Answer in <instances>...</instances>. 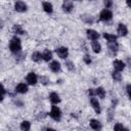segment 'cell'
Masks as SVG:
<instances>
[{
    "label": "cell",
    "instance_id": "obj_1",
    "mask_svg": "<svg viewBox=\"0 0 131 131\" xmlns=\"http://www.w3.org/2000/svg\"><path fill=\"white\" fill-rule=\"evenodd\" d=\"M9 50L14 54L21 51V42L18 37L14 36L11 38V40L9 41Z\"/></svg>",
    "mask_w": 131,
    "mask_h": 131
},
{
    "label": "cell",
    "instance_id": "obj_2",
    "mask_svg": "<svg viewBox=\"0 0 131 131\" xmlns=\"http://www.w3.org/2000/svg\"><path fill=\"white\" fill-rule=\"evenodd\" d=\"M49 116L54 121H57V122L60 121V119H61V111H60V108L58 106H56L55 104H53L51 106V111L49 113Z\"/></svg>",
    "mask_w": 131,
    "mask_h": 131
},
{
    "label": "cell",
    "instance_id": "obj_3",
    "mask_svg": "<svg viewBox=\"0 0 131 131\" xmlns=\"http://www.w3.org/2000/svg\"><path fill=\"white\" fill-rule=\"evenodd\" d=\"M112 18H113V12L110 9L105 8V9H103V10L100 11L99 19L101 21H110Z\"/></svg>",
    "mask_w": 131,
    "mask_h": 131
},
{
    "label": "cell",
    "instance_id": "obj_4",
    "mask_svg": "<svg viewBox=\"0 0 131 131\" xmlns=\"http://www.w3.org/2000/svg\"><path fill=\"white\" fill-rule=\"evenodd\" d=\"M55 52H56V54L58 55V57H60V58H62V59H66V58L68 57V55H69V50H68V48H67V47H63V46L56 48V49H55Z\"/></svg>",
    "mask_w": 131,
    "mask_h": 131
},
{
    "label": "cell",
    "instance_id": "obj_5",
    "mask_svg": "<svg viewBox=\"0 0 131 131\" xmlns=\"http://www.w3.org/2000/svg\"><path fill=\"white\" fill-rule=\"evenodd\" d=\"M26 81L29 85H35L38 82V77L34 72H30L26 77Z\"/></svg>",
    "mask_w": 131,
    "mask_h": 131
},
{
    "label": "cell",
    "instance_id": "obj_6",
    "mask_svg": "<svg viewBox=\"0 0 131 131\" xmlns=\"http://www.w3.org/2000/svg\"><path fill=\"white\" fill-rule=\"evenodd\" d=\"M61 7H62V10L66 13H71L74 9V5H73L72 0H63V3H62Z\"/></svg>",
    "mask_w": 131,
    "mask_h": 131
},
{
    "label": "cell",
    "instance_id": "obj_7",
    "mask_svg": "<svg viewBox=\"0 0 131 131\" xmlns=\"http://www.w3.org/2000/svg\"><path fill=\"white\" fill-rule=\"evenodd\" d=\"M90 103H91L94 112L96 114H100V104H99L98 99H96L94 96H92V97H90Z\"/></svg>",
    "mask_w": 131,
    "mask_h": 131
},
{
    "label": "cell",
    "instance_id": "obj_8",
    "mask_svg": "<svg viewBox=\"0 0 131 131\" xmlns=\"http://www.w3.org/2000/svg\"><path fill=\"white\" fill-rule=\"evenodd\" d=\"M14 9L17 12H25L27 10V4L23 1H16L14 3Z\"/></svg>",
    "mask_w": 131,
    "mask_h": 131
},
{
    "label": "cell",
    "instance_id": "obj_9",
    "mask_svg": "<svg viewBox=\"0 0 131 131\" xmlns=\"http://www.w3.org/2000/svg\"><path fill=\"white\" fill-rule=\"evenodd\" d=\"M86 33H87V37H88V39L91 40V41H96V40L99 38V34H98L95 30L88 29V30L86 31Z\"/></svg>",
    "mask_w": 131,
    "mask_h": 131
},
{
    "label": "cell",
    "instance_id": "obj_10",
    "mask_svg": "<svg viewBox=\"0 0 131 131\" xmlns=\"http://www.w3.org/2000/svg\"><path fill=\"white\" fill-rule=\"evenodd\" d=\"M113 67H114V69H115L116 71L122 72V71L125 69V62H123V61L120 60V59H115V60L113 61Z\"/></svg>",
    "mask_w": 131,
    "mask_h": 131
},
{
    "label": "cell",
    "instance_id": "obj_11",
    "mask_svg": "<svg viewBox=\"0 0 131 131\" xmlns=\"http://www.w3.org/2000/svg\"><path fill=\"white\" fill-rule=\"evenodd\" d=\"M28 85L25 84V83H18L15 87V92L17 93H20V94H25L28 92Z\"/></svg>",
    "mask_w": 131,
    "mask_h": 131
},
{
    "label": "cell",
    "instance_id": "obj_12",
    "mask_svg": "<svg viewBox=\"0 0 131 131\" xmlns=\"http://www.w3.org/2000/svg\"><path fill=\"white\" fill-rule=\"evenodd\" d=\"M60 68H61L60 62L57 61V60H52V61L50 62V64H49V69H50L51 72H53V73L59 72V71H60Z\"/></svg>",
    "mask_w": 131,
    "mask_h": 131
},
{
    "label": "cell",
    "instance_id": "obj_13",
    "mask_svg": "<svg viewBox=\"0 0 131 131\" xmlns=\"http://www.w3.org/2000/svg\"><path fill=\"white\" fill-rule=\"evenodd\" d=\"M117 32H118V34H119L120 36L124 37V36H126V35L128 34V29H127V27H126L124 24H119V25H118Z\"/></svg>",
    "mask_w": 131,
    "mask_h": 131
},
{
    "label": "cell",
    "instance_id": "obj_14",
    "mask_svg": "<svg viewBox=\"0 0 131 131\" xmlns=\"http://www.w3.org/2000/svg\"><path fill=\"white\" fill-rule=\"evenodd\" d=\"M49 100L53 103V104H57L60 102V97L56 92H51L49 94Z\"/></svg>",
    "mask_w": 131,
    "mask_h": 131
},
{
    "label": "cell",
    "instance_id": "obj_15",
    "mask_svg": "<svg viewBox=\"0 0 131 131\" xmlns=\"http://www.w3.org/2000/svg\"><path fill=\"white\" fill-rule=\"evenodd\" d=\"M89 125H90V127L93 130H99V129H101V124L96 119H91L90 122H89Z\"/></svg>",
    "mask_w": 131,
    "mask_h": 131
},
{
    "label": "cell",
    "instance_id": "obj_16",
    "mask_svg": "<svg viewBox=\"0 0 131 131\" xmlns=\"http://www.w3.org/2000/svg\"><path fill=\"white\" fill-rule=\"evenodd\" d=\"M107 48H108L110 52H112L113 54H115V53L118 51V49H119V45H118L117 41H116V42H108Z\"/></svg>",
    "mask_w": 131,
    "mask_h": 131
},
{
    "label": "cell",
    "instance_id": "obj_17",
    "mask_svg": "<svg viewBox=\"0 0 131 131\" xmlns=\"http://www.w3.org/2000/svg\"><path fill=\"white\" fill-rule=\"evenodd\" d=\"M42 7H43V10L47 13H52V11H53V6L50 2H43Z\"/></svg>",
    "mask_w": 131,
    "mask_h": 131
},
{
    "label": "cell",
    "instance_id": "obj_18",
    "mask_svg": "<svg viewBox=\"0 0 131 131\" xmlns=\"http://www.w3.org/2000/svg\"><path fill=\"white\" fill-rule=\"evenodd\" d=\"M103 38L107 41V42H116L118 37L114 34H110V33H103Z\"/></svg>",
    "mask_w": 131,
    "mask_h": 131
},
{
    "label": "cell",
    "instance_id": "obj_19",
    "mask_svg": "<svg viewBox=\"0 0 131 131\" xmlns=\"http://www.w3.org/2000/svg\"><path fill=\"white\" fill-rule=\"evenodd\" d=\"M91 48L95 53H99L101 51V45L98 41H92L91 43Z\"/></svg>",
    "mask_w": 131,
    "mask_h": 131
},
{
    "label": "cell",
    "instance_id": "obj_20",
    "mask_svg": "<svg viewBox=\"0 0 131 131\" xmlns=\"http://www.w3.org/2000/svg\"><path fill=\"white\" fill-rule=\"evenodd\" d=\"M41 59H43V55L41 52L39 51H35L32 53V60L35 61V62H39L41 61Z\"/></svg>",
    "mask_w": 131,
    "mask_h": 131
},
{
    "label": "cell",
    "instance_id": "obj_21",
    "mask_svg": "<svg viewBox=\"0 0 131 131\" xmlns=\"http://www.w3.org/2000/svg\"><path fill=\"white\" fill-rule=\"evenodd\" d=\"M42 55H43V59H44L45 61H49V60L52 59V52H51L50 50H48V49H45V50L43 51Z\"/></svg>",
    "mask_w": 131,
    "mask_h": 131
},
{
    "label": "cell",
    "instance_id": "obj_22",
    "mask_svg": "<svg viewBox=\"0 0 131 131\" xmlns=\"http://www.w3.org/2000/svg\"><path fill=\"white\" fill-rule=\"evenodd\" d=\"M12 31H13V33H15L17 35H24L25 34V31L20 25H14L12 28Z\"/></svg>",
    "mask_w": 131,
    "mask_h": 131
},
{
    "label": "cell",
    "instance_id": "obj_23",
    "mask_svg": "<svg viewBox=\"0 0 131 131\" xmlns=\"http://www.w3.org/2000/svg\"><path fill=\"white\" fill-rule=\"evenodd\" d=\"M95 91H96V95H97L99 98H104V97H105L106 92H105L104 88H102V87H98V88L95 89Z\"/></svg>",
    "mask_w": 131,
    "mask_h": 131
},
{
    "label": "cell",
    "instance_id": "obj_24",
    "mask_svg": "<svg viewBox=\"0 0 131 131\" xmlns=\"http://www.w3.org/2000/svg\"><path fill=\"white\" fill-rule=\"evenodd\" d=\"M112 78H113L116 82H120V81L122 80V75H121L120 72H118V71L115 70V71L112 73Z\"/></svg>",
    "mask_w": 131,
    "mask_h": 131
},
{
    "label": "cell",
    "instance_id": "obj_25",
    "mask_svg": "<svg viewBox=\"0 0 131 131\" xmlns=\"http://www.w3.org/2000/svg\"><path fill=\"white\" fill-rule=\"evenodd\" d=\"M30 128H31V123L29 121H23L20 123V129L23 131H28L30 130Z\"/></svg>",
    "mask_w": 131,
    "mask_h": 131
},
{
    "label": "cell",
    "instance_id": "obj_26",
    "mask_svg": "<svg viewBox=\"0 0 131 131\" xmlns=\"http://www.w3.org/2000/svg\"><path fill=\"white\" fill-rule=\"evenodd\" d=\"M82 16V19L85 21V23H87V24H92L93 21H94V19H93V17L91 16V15H86V14H84V15H81Z\"/></svg>",
    "mask_w": 131,
    "mask_h": 131
},
{
    "label": "cell",
    "instance_id": "obj_27",
    "mask_svg": "<svg viewBox=\"0 0 131 131\" xmlns=\"http://www.w3.org/2000/svg\"><path fill=\"white\" fill-rule=\"evenodd\" d=\"M25 54L24 53H21V51L20 52H18V53H15V60L17 61V62H19V61H21L23 59H25Z\"/></svg>",
    "mask_w": 131,
    "mask_h": 131
},
{
    "label": "cell",
    "instance_id": "obj_28",
    "mask_svg": "<svg viewBox=\"0 0 131 131\" xmlns=\"http://www.w3.org/2000/svg\"><path fill=\"white\" fill-rule=\"evenodd\" d=\"M83 60H84V62L86 63V64H90L91 63V56L89 55V54H85L84 55V57H83Z\"/></svg>",
    "mask_w": 131,
    "mask_h": 131
},
{
    "label": "cell",
    "instance_id": "obj_29",
    "mask_svg": "<svg viewBox=\"0 0 131 131\" xmlns=\"http://www.w3.org/2000/svg\"><path fill=\"white\" fill-rule=\"evenodd\" d=\"M66 67H67V69L68 70H70V71H74V69H75V66H74V63L72 62V61H66Z\"/></svg>",
    "mask_w": 131,
    "mask_h": 131
},
{
    "label": "cell",
    "instance_id": "obj_30",
    "mask_svg": "<svg viewBox=\"0 0 131 131\" xmlns=\"http://www.w3.org/2000/svg\"><path fill=\"white\" fill-rule=\"evenodd\" d=\"M104 6L106 8H111L113 6V0H104Z\"/></svg>",
    "mask_w": 131,
    "mask_h": 131
},
{
    "label": "cell",
    "instance_id": "obj_31",
    "mask_svg": "<svg viewBox=\"0 0 131 131\" xmlns=\"http://www.w3.org/2000/svg\"><path fill=\"white\" fill-rule=\"evenodd\" d=\"M114 129H115V130H124V129H125V127H124L122 124L118 123V124H116V125L114 126Z\"/></svg>",
    "mask_w": 131,
    "mask_h": 131
},
{
    "label": "cell",
    "instance_id": "obj_32",
    "mask_svg": "<svg viewBox=\"0 0 131 131\" xmlns=\"http://www.w3.org/2000/svg\"><path fill=\"white\" fill-rule=\"evenodd\" d=\"M126 92H127L129 98L131 99V84H128V85L126 86Z\"/></svg>",
    "mask_w": 131,
    "mask_h": 131
},
{
    "label": "cell",
    "instance_id": "obj_33",
    "mask_svg": "<svg viewBox=\"0 0 131 131\" xmlns=\"http://www.w3.org/2000/svg\"><path fill=\"white\" fill-rule=\"evenodd\" d=\"M107 114H108V115H107V120H108V121H112V120H113V117H114L113 111L110 108V110H108V112H107Z\"/></svg>",
    "mask_w": 131,
    "mask_h": 131
},
{
    "label": "cell",
    "instance_id": "obj_34",
    "mask_svg": "<svg viewBox=\"0 0 131 131\" xmlns=\"http://www.w3.org/2000/svg\"><path fill=\"white\" fill-rule=\"evenodd\" d=\"M88 94H89V96H95L96 95V91H95V89H89L88 90Z\"/></svg>",
    "mask_w": 131,
    "mask_h": 131
},
{
    "label": "cell",
    "instance_id": "obj_35",
    "mask_svg": "<svg viewBox=\"0 0 131 131\" xmlns=\"http://www.w3.org/2000/svg\"><path fill=\"white\" fill-rule=\"evenodd\" d=\"M40 80H41V82H42L44 85H46V84L49 82V79H48V78H46V77H41V78H40Z\"/></svg>",
    "mask_w": 131,
    "mask_h": 131
},
{
    "label": "cell",
    "instance_id": "obj_36",
    "mask_svg": "<svg viewBox=\"0 0 131 131\" xmlns=\"http://www.w3.org/2000/svg\"><path fill=\"white\" fill-rule=\"evenodd\" d=\"M1 92H2V96H1V100H3L4 99V97H5V94H6V89H5V87L2 85V90H1Z\"/></svg>",
    "mask_w": 131,
    "mask_h": 131
},
{
    "label": "cell",
    "instance_id": "obj_37",
    "mask_svg": "<svg viewBox=\"0 0 131 131\" xmlns=\"http://www.w3.org/2000/svg\"><path fill=\"white\" fill-rule=\"evenodd\" d=\"M126 4H127L128 7L131 8V0H126Z\"/></svg>",
    "mask_w": 131,
    "mask_h": 131
},
{
    "label": "cell",
    "instance_id": "obj_38",
    "mask_svg": "<svg viewBox=\"0 0 131 131\" xmlns=\"http://www.w3.org/2000/svg\"><path fill=\"white\" fill-rule=\"evenodd\" d=\"M75 1H81V0H75Z\"/></svg>",
    "mask_w": 131,
    "mask_h": 131
},
{
    "label": "cell",
    "instance_id": "obj_39",
    "mask_svg": "<svg viewBox=\"0 0 131 131\" xmlns=\"http://www.w3.org/2000/svg\"><path fill=\"white\" fill-rule=\"evenodd\" d=\"M89 1H92V0H89Z\"/></svg>",
    "mask_w": 131,
    "mask_h": 131
},
{
    "label": "cell",
    "instance_id": "obj_40",
    "mask_svg": "<svg viewBox=\"0 0 131 131\" xmlns=\"http://www.w3.org/2000/svg\"><path fill=\"white\" fill-rule=\"evenodd\" d=\"M130 100H131V99H130Z\"/></svg>",
    "mask_w": 131,
    "mask_h": 131
}]
</instances>
